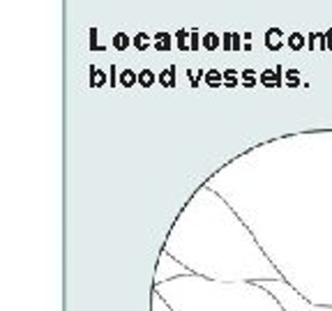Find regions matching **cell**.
I'll use <instances>...</instances> for the list:
<instances>
[{
  "label": "cell",
  "instance_id": "277c9868",
  "mask_svg": "<svg viewBox=\"0 0 332 311\" xmlns=\"http://www.w3.org/2000/svg\"><path fill=\"white\" fill-rule=\"evenodd\" d=\"M88 74H90V79H88L90 88H104V85L109 83V74H106L101 67H97V65H90Z\"/></svg>",
  "mask_w": 332,
  "mask_h": 311
},
{
  "label": "cell",
  "instance_id": "9a60e30c",
  "mask_svg": "<svg viewBox=\"0 0 332 311\" xmlns=\"http://www.w3.org/2000/svg\"><path fill=\"white\" fill-rule=\"evenodd\" d=\"M155 83H157V74L152 70H148V67H146V70L138 72V85H141V88L148 90V88H152Z\"/></svg>",
  "mask_w": 332,
  "mask_h": 311
},
{
  "label": "cell",
  "instance_id": "d6986e66",
  "mask_svg": "<svg viewBox=\"0 0 332 311\" xmlns=\"http://www.w3.org/2000/svg\"><path fill=\"white\" fill-rule=\"evenodd\" d=\"M201 33H198V28H192V39H189V42H192V53H196V51H201Z\"/></svg>",
  "mask_w": 332,
  "mask_h": 311
},
{
  "label": "cell",
  "instance_id": "e0dca14e",
  "mask_svg": "<svg viewBox=\"0 0 332 311\" xmlns=\"http://www.w3.org/2000/svg\"><path fill=\"white\" fill-rule=\"evenodd\" d=\"M284 85L286 88H291V90H295L300 85V72L298 70H288L284 74Z\"/></svg>",
  "mask_w": 332,
  "mask_h": 311
},
{
  "label": "cell",
  "instance_id": "5b68a950",
  "mask_svg": "<svg viewBox=\"0 0 332 311\" xmlns=\"http://www.w3.org/2000/svg\"><path fill=\"white\" fill-rule=\"evenodd\" d=\"M175 49H178L180 53H189L192 51V30H184V28H180V30H175Z\"/></svg>",
  "mask_w": 332,
  "mask_h": 311
},
{
  "label": "cell",
  "instance_id": "7a4b0ae2",
  "mask_svg": "<svg viewBox=\"0 0 332 311\" xmlns=\"http://www.w3.org/2000/svg\"><path fill=\"white\" fill-rule=\"evenodd\" d=\"M263 44H265V49H267L270 53H279L281 49L286 47L281 28H267L265 33H263Z\"/></svg>",
  "mask_w": 332,
  "mask_h": 311
},
{
  "label": "cell",
  "instance_id": "9c48e42d",
  "mask_svg": "<svg viewBox=\"0 0 332 311\" xmlns=\"http://www.w3.org/2000/svg\"><path fill=\"white\" fill-rule=\"evenodd\" d=\"M201 47H203V51H208V53H215V51H219L221 49V35H217V33H205L203 35V39H201Z\"/></svg>",
  "mask_w": 332,
  "mask_h": 311
},
{
  "label": "cell",
  "instance_id": "3957f363",
  "mask_svg": "<svg viewBox=\"0 0 332 311\" xmlns=\"http://www.w3.org/2000/svg\"><path fill=\"white\" fill-rule=\"evenodd\" d=\"M173 47H175V37L171 33L159 30V33L152 35V49H155L157 53H169Z\"/></svg>",
  "mask_w": 332,
  "mask_h": 311
},
{
  "label": "cell",
  "instance_id": "7c38bea8",
  "mask_svg": "<svg viewBox=\"0 0 332 311\" xmlns=\"http://www.w3.org/2000/svg\"><path fill=\"white\" fill-rule=\"evenodd\" d=\"M88 49H90V51H97V53L106 51V44L99 42V30L97 28H90V33H88Z\"/></svg>",
  "mask_w": 332,
  "mask_h": 311
},
{
  "label": "cell",
  "instance_id": "5bb4252c",
  "mask_svg": "<svg viewBox=\"0 0 332 311\" xmlns=\"http://www.w3.org/2000/svg\"><path fill=\"white\" fill-rule=\"evenodd\" d=\"M256 83H258V74L254 70H249L247 67V70L240 72V85H244V88L252 90V88H256Z\"/></svg>",
  "mask_w": 332,
  "mask_h": 311
},
{
  "label": "cell",
  "instance_id": "ffe728a7",
  "mask_svg": "<svg viewBox=\"0 0 332 311\" xmlns=\"http://www.w3.org/2000/svg\"><path fill=\"white\" fill-rule=\"evenodd\" d=\"M307 51H318V33H309L307 35Z\"/></svg>",
  "mask_w": 332,
  "mask_h": 311
},
{
  "label": "cell",
  "instance_id": "ac0fdd59",
  "mask_svg": "<svg viewBox=\"0 0 332 311\" xmlns=\"http://www.w3.org/2000/svg\"><path fill=\"white\" fill-rule=\"evenodd\" d=\"M221 51H233V33H221Z\"/></svg>",
  "mask_w": 332,
  "mask_h": 311
},
{
  "label": "cell",
  "instance_id": "8fae6325",
  "mask_svg": "<svg viewBox=\"0 0 332 311\" xmlns=\"http://www.w3.org/2000/svg\"><path fill=\"white\" fill-rule=\"evenodd\" d=\"M203 83H205L208 88H215V90L221 88V85H224V72H219V70H208Z\"/></svg>",
  "mask_w": 332,
  "mask_h": 311
},
{
  "label": "cell",
  "instance_id": "4fadbf2b",
  "mask_svg": "<svg viewBox=\"0 0 332 311\" xmlns=\"http://www.w3.org/2000/svg\"><path fill=\"white\" fill-rule=\"evenodd\" d=\"M120 85H122V88H134V85H136L138 83V74H136V72H134V70H129V67H127V70H122V72H120Z\"/></svg>",
  "mask_w": 332,
  "mask_h": 311
},
{
  "label": "cell",
  "instance_id": "ba28073f",
  "mask_svg": "<svg viewBox=\"0 0 332 311\" xmlns=\"http://www.w3.org/2000/svg\"><path fill=\"white\" fill-rule=\"evenodd\" d=\"M129 47H132V37H129L127 33H122V30L111 37V49H113V51L125 53V51H129Z\"/></svg>",
  "mask_w": 332,
  "mask_h": 311
},
{
  "label": "cell",
  "instance_id": "8992f818",
  "mask_svg": "<svg viewBox=\"0 0 332 311\" xmlns=\"http://www.w3.org/2000/svg\"><path fill=\"white\" fill-rule=\"evenodd\" d=\"M286 47L291 49L293 53H298V51H307V35H302V33H291L288 37H286Z\"/></svg>",
  "mask_w": 332,
  "mask_h": 311
},
{
  "label": "cell",
  "instance_id": "cb8c5ba5",
  "mask_svg": "<svg viewBox=\"0 0 332 311\" xmlns=\"http://www.w3.org/2000/svg\"><path fill=\"white\" fill-rule=\"evenodd\" d=\"M252 39H254L252 33H242V42H252Z\"/></svg>",
  "mask_w": 332,
  "mask_h": 311
},
{
  "label": "cell",
  "instance_id": "7402d4cb",
  "mask_svg": "<svg viewBox=\"0 0 332 311\" xmlns=\"http://www.w3.org/2000/svg\"><path fill=\"white\" fill-rule=\"evenodd\" d=\"M318 51H327V47H325V30H323V33H318Z\"/></svg>",
  "mask_w": 332,
  "mask_h": 311
},
{
  "label": "cell",
  "instance_id": "44dd1931",
  "mask_svg": "<svg viewBox=\"0 0 332 311\" xmlns=\"http://www.w3.org/2000/svg\"><path fill=\"white\" fill-rule=\"evenodd\" d=\"M240 51H242V35L233 33V53H240Z\"/></svg>",
  "mask_w": 332,
  "mask_h": 311
},
{
  "label": "cell",
  "instance_id": "603a6c76",
  "mask_svg": "<svg viewBox=\"0 0 332 311\" xmlns=\"http://www.w3.org/2000/svg\"><path fill=\"white\" fill-rule=\"evenodd\" d=\"M325 47H327V51H332V28L325 30Z\"/></svg>",
  "mask_w": 332,
  "mask_h": 311
},
{
  "label": "cell",
  "instance_id": "2e32d148",
  "mask_svg": "<svg viewBox=\"0 0 332 311\" xmlns=\"http://www.w3.org/2000/svg\"><path fill=\"white\" fill-rule=\"evenodd\" d=\"M240 85V72L233 70V67H229V70H224V88H238Z\"/></svg>",
  "mask_w": 332,
  "mask_h": 311
},
{
  "label": "cell",
  "instance_id": "30bf717a",
  "mask_svg": "<svg viewBox=\"0 0 332 311\" xmlns=\"http://www.w3.org/2000/svg\"><path fill=\"white\" fill-rule=\"evenodd\" d=\"M157 83L161 88H175V65H169L157 74Z\"/></svg>",
  "mask_w": 332,
  "mask_h": 311
},
{
  "label": "cell",
  "instance_id": "52a82bcc",
  "mask_svg": "<svg viewBox=\"0 0 332 311\" xmlns=\"http://www.w3.org/2000/svg\"><path fill=\"white\" fill-rule=\"evenodd\" d=\"M132 49L138 53L148 51V49H152V37L146 33V30H138V33L132 37Z\"/></svg>",
  "mask_w": 332,
  "mask_h": 311
},
{
  "label": "cell",
  "instance_id": "6da1fadb",
  "mask_svg": "<svg viewBox=\"0 0 332 311\" xmlns=\"http://www.w3.org/2000/svg\"><path fill=\"white\" fill-rule=\"evenodd\" d=\"M258 83L263 85V88H281L284 85V67L277 65V67H267V70H263L261 74H258Z\"/></svg>",
  "mask_w": 332,
  "mask_h": 311
}]
</instances>
